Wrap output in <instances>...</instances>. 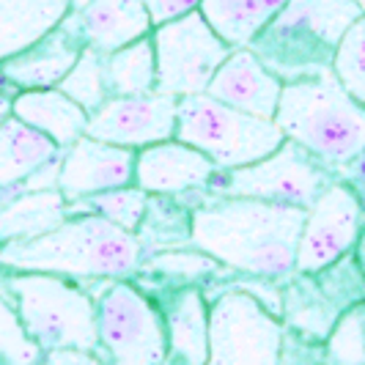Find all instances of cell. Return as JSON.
Wrapping results in <instances>:
<instances>
[{
  "label": "cell",
  "mask_w": 365,
  "mask_h": 365,
  "mask_svg": "<svg viewBox=\"0 0 365 365\" xmlns=\"http://www.w3.org/2000/svg\"><path fill=\"white\" fill-rule=\"evenodd\" d=\"M305 209L209 195L192 209L190 247L225 269L286 283L294 274Z\"/></svg>",
  "instance_id": "6da1fadb"
},
{
  "label": "cell",
  "mask_w": 365,
  "mask_h": 365,
  "mask_svg": "<svg viewBox=\"0 0 365 365\" xmlns=\"http://www.w3.org/2000/svg\"><path fill=\"white\" fill-rule=\"evenodd\" d=\"M146 258L138 234L93 215H69L58 228L25 242L0 245L3 272H47L72 277L86 289L132 280Z\"/></svg>",
  "instance_id": "7a4b0ae2"
},
{
  "label": "cell",
  "mask_w": 365,
  "mask_h": 365,
  "mask_svg": "<svg viewBox=\"0 0 365 365\" xmlns=\"http://www.w3.org/2000/svg\"><path fill=\"white\" fill-rule=\"evenodd\" d=\"M274 124L283 138L344 176L365 154V108L354 102L332 72L283 83Z\"/></svg>",
  "instance_id": "3957f363"
},
{
  "label": "cell",
  "mask_w": 365,
  "mask_h": 365,
  "mask_svg": "<svg viewBox=\"0 0 365 365\" xmlns=\"http://www.w3.org/2000/svg\"><path fill=\"white\" fill-rule=\"evenodd\" d=\"M360 17L354 0H289L250 50L283 83L319 77L332 69L341 38Z\"/></svg>",
  "instance_id": "277c9868"
},
{
  "label": "cell",
  "mask_w": 365,
  "mask_h": 365,
  "mask_svg": "<svg viewBox=\"0 0 365 365\" xmlns=\"http://www.w3.org/2000/svg\"><path fill=\"white\" fill-rule=\"evenodd\" d=\"M3 283L25 335L41 351H99L96 308L83 283L47 272H6Z\"/></svg>",
  "instance_id": "5b68a950"
},
{
  "label": "cell",
  "mask_w": 365,
  "mask_h": 365,
  "mask_svg": "<svg viewBox=\"0 0 365 365\" xmlns=\"http://www.w3.org/2000/svg\"><path fill=\"white\" fill-rule=\"evenodd\" d=\"M176 138L206 154L217 170L258 163L286 140L274 121L228 108L209 93L179 99Z\"/></svg>",
  "instance_id": "8992f818"
},
{
  "label": "cell",
  "mask_w": 365,
  "mask_h": 365,
  "mask_svg": "<svg viewBox=\"0 0 365 365\" xmlns=\"http://www.w3.org/2000/svg\"><path fill=\"white\" fill-rule=\"evenodd\" d=\"M96 308L99 351L110 365H163V311L135 280H113L88 289Z\"/></svg>",
  "instance_id": "52a82bcc"
},
{
  "label": "cell",
  "mask_w": 365,
  "mask_h": 365,
  "mask_svg": "<svg viewBox=\"0 0 365 365\" xmlns=\"http://www.w3.org/2000/svg\"><path fill=\"white\" fill-rule=\"evenodd\" d=\"M332 179L338 176L305 148H299L292 140H283L272 154H267L258 163L234 170H217L209 184V195L253 198L308 212Z\"/></svg>",
  "instance_id": "ba28073f"
},
{
  "label": "cell",
  "mask_w": 365,
  "mask_h": 365,
  "mask_svg": "<svg viewBox=\"0 0 365 365\" xmlns=\"http://www.w3.org/2000/svg\"><path fill=\"white\" fill-rule=\"evenodd\" d=\"M283 346V322L256 297L231 289L209 302L206 365H280Z\"/></svg>",
  "instance_id": "9c48e42d"
},
{
  "label": "cell",
  "mask_w": 365,
  "mask_h": 365,
  "mask_svg": "<svg viewBox=\"0 0 365 365\" xmlns=\"http://www.w3.org/2000/svg\"><path fill=\"white\" fill-rule=\"evenodd\" d=\"M151 41L157 55V91L176 99L206 93L215 72L231 55V47L209 28L201 11L154 28Z\"/></svg>",
  "instance_id": "30bf717a"
},
{
  "label": "cell",
  "mask_w": 365,
  "mask_h": 365,
  "mask_svg": "<svg viewBox=\"0 0 365 365\" xmlns=\"http://www.w3.org/2000/svg\"><path fill=\"white\" fill-rule=\"evenodd\" d=\"M365 231V195L346 179H332L305 212L294 272L316 274L354 253Z\"/></svg>",
  "instance_id": "8fae6325"
},
{
  "label": "cell",
  "mask_w": 365,
  "mask_h": 365,
  "mask_svg": "<svg viewBox=\"0 0 365 365\" xmlns=\"http://www.w3.org/2000/svg\"><path fill=\"white\" fill-rule=\"evenodd\" d=\"M176 110L179 99L160 91L138 93V96H110L102 108L88 115L86 135L110 146L140 151L176 138Z\"/></svg>",
  "instance_id": "7c38bea8"
},
{
  "label": "cell",
  "mask_w": 365,
  "mask_h": 365,
  "mask_svg": "<svg viewBox=\"0 0 365 365\" xmlns=\"http://www.w3.org/2000/svg\"><path fill=\"white\" fill-rule=\"evenodd\" d=\"M135 160L138 151L124 146H110L91 135H83L69 148L61 151L58 163V192L66 203L91 198L135 184Z\"/></svg>",
  "instance_id": "4fadbf2b"
},
{
  "label": "cell",
  "mask_w": 365,
  "mask_h": 365,
  "mask_svg": "<svg viewBox=\"0 0 365 365\" xmlns=\"http://www.w3.org/2000/svg\"><path fill=\"white\" fill-rule=\"evenodd\" d=\"M215 173V163L179 138L140 148L135 160V184L148 195L184 198L192 192H209Z\"/></svg>",
  "instance_id": "5bb4252c"
},
{
  "label": "cell",
  "mask_w": 365,
  "mask_h": 365,
  "mask_svg": "<svg viewBox=\"0 0 365 365\" xmlns=\"http://www.w3.org/2000/svg\"><path fill=\"white\" fill-rule=\"evenodd\" d=\"M83 50H86V44L66 14V19L53 34H47L44 38H38L34 47H28L0 63V86L9 88L14 96L19 91L58 88L61 80L77 63Z\"/></svg>",
  "instance_id": "9a60e30c"
},
{
  "label": "cell",
  "mask_w": 365,
  "mask_h": 365,
  "mask_svg": "<svg viewBox=\"0 0 365 365\" xmlns=\"http://www.w3.org/2000/svg\"><path fill=\"white\" fill-rule=\"evenodd\" d=\"M206 93L247 115L274 121L277 102L283 93V80L269 72L250 47H239V50H231V55L222 61Z\"/></svg>",
  "instance_id": "2e32d148"
},
{
  "label": "cell",
  "mask_w": 365,
  "mask_h": 365,
  "mask_svg": "<svg viewBox=\"0 0 365 365\" xmlns=\"http://www.w3.org/2000/svg\"><path fill=\"white\" fill-rule=\"evenodd\" d=\"M165 322L163 365H206L209 357V299L201 286H179L151 294Z\"/></svg>",
  "instance_id": "e0dca14e"
},
{
  "label": "cell",
  "mask_w": 365,
  "mask_h": 365,
  "mask_svg": "<svg viewBox=\"0 0 365 365\" xmlns=\"http://www.w3.org/2000/svg\"><path fill=\"white\" fill-rule=\"evenodd\" d=\"M69 19L83 44L102 55L151 36L154 31L146 6L140 0H72Z\"/></svg>",
  "instance_id": "ac0fdd59"
},
{
  "label": "cell",
  "mask_w": 365,
  "mask_h": 365,
  "mask_svg": "<svg viewBox=\"0 0 365 365\" xmlns=\"http://www.w3.org/2000/svg\"><path fill=\"white\" fill-rule=\"evenodd\" d=\"M11 115L47 135L58 148H69L88 129V113L61 88L19 91L11 99Z\"/></svg>",
  "instance_id": "d6986e66"
},
{
  "label": "cell",
  "mask_w": 365,
  "mask_h": 365,
  "mask_svg": "<svg viewBox=\"0 0 365 365\" xmlns=\"http://www.w3.org/2000/svg\"><path fill=\"white\" fill-rule=\"evenodd\" d=\"M341 313L344 311L322 292V286H319V280L313 274L294 272L283 283V313H280V322H283L286 332L297 335L299 341L322 346Z\"/></svg>",
  "instance_id": "ffe728a7"
},
{
  "label": "cell",
  "mask_w": 365,
  "mask_h": 365,
  "mask_svg": "<svg viewBox=\"0 0 365 365\" xmlns=\"http://www.w3.org/2000/svg\"><path fill=\"white\" fill-rule=\"evenodd\" d=\"M72 0H0V63L53 34Z\"/></svg>",
  "instance_id": "44dd1931"
},
{
  "label": "cell",
  "mask_w": 365,
  "mask_h": 365,
  "mask_svg": "<svg viewBox=\"0 0 365 365\" xmlns=\"http://www.w3.org/2000/svg\"><path fill=\"white\" fill-rule=\"evenodd\" d=\"M61 151L47 135L9 115L0 129V190L17 192L44 165L55 163Z\"/></svg>",
  "instance_id": "7402d4cb"
},
{
  "label": "cell",
  "mask_w": 365,
  "mask_h": 365,
  "mask_svg": "<svg viewBox=\"0 0 365 365\" xmlns=\"http://www.w3.org/2000/svg\"><path fill=\"white\" fill-rule=\"evenodd\" d=\"M58 190H19L0 203V245L36 239L69 217Z\"/></svg>",
  "instance_id": "603a6c76"
},
{
  "label": "cell",
  "mask_w": 365,
  "mask_h": 365,
  "mask_svg": "<svg viewBox=\"0 0 365 365\" xmlns=\"http://www.w3.org/2000/svg\"><path fill=\"white\" fill-rule=\"evenodd\" d=\"M225 272V267L195 247H168L148 253L140 264L138 274L132 277L143 292L157 294L179 286H203L209 277Z\"/></svg>",
  "instance_id": "cb8c5ba5"
},
{
  "label": "cell",
  "mask_w": 365,
  "mask_h": 365,
  "mask_svg": "<svg viewBox=\"0 0 365 365\" xmlns=\"http://www.w3.org/2000/svg\"><path fill=\"white\" fill-rule=\"evenodd\" d=\"M289 0H201V17L231 50L250 47Z\"/></svg>",
  "instance_id": "d4e9b609"
},
{
  "label": "cell",
  "mask_w": 365,
  "mask_h": 365,
  "mask_svg": "<svg viewBox=\"0 0 365 365\" xmlns=\"http://www.w3.org/2000/svg\"><path fill=\"white\" fill-rule=\"evenodd\" d=\"M110 96H138L157 91V55L151 36H143L121 50L105 55Z\"/></svg>",
  "instance_id": "484cf974"
},
{
  "label": "cell",
  "mask_w": 365,
  "mask_h": 365,
  "mask_svg": "<svg viewBox=\"0 0 365 365\" xmlns=\"http://www.w3.org/2000/svg\"><path fill=\"white\" fill-rule=\"evenodd\" d=\"M192 228V209L182 198L168 195H148V206L140 228L135 231L140 245L148 253L168 250V247H187Z\"/></svg>",
  "instance_id": "4316f807"
},
{
  "label": "cell",
  "mask_w": 365,
  "mask_h": 365,
  "mask_svg": "<svg viewBox=\"0 0 365 365\" xmlns=\"http://www.w3.org/2000/svg\"><path fill=\"white\" fill-rule=\"evenodd\" d=\"M148 206V192H143L138 184H129V187H118V190H108V192H96L91 198H83V201H74L66 206L69 215H93V217H102L124 228V231H138L143 215H146Z\"/></svg>",
  "instance_id": "83f0119b"
},
{
  "label": "cell",
  "mask_w": 365,
  "mask_h": 365,
  "mask_svg": "<svg viewBox=\"0 0 365 365\" xmlns=\"http://www.w3.org/2000/svg\"><path fill=\"white\" fill-rule=\"evenodd\" d=\"M58 88L91 115L93 110H99L110 99L108 74H105V55L86 47L80 53V58H77V63L69 69V74L61 80Z\"/></svg>",
  "instance_id": "f1b7e54d"
},
{
  "label": "cell",
  "mask_w": 365,
  "mask_h": 365,
  "mask_svg": "<svg viewBox=\"0 0 365 365\" xmlns=\"http://www.w3.org/2000/svg\"><path fill=\"white\" fill-rule=\"evenodd\" d=\"M319 349L324 365H365V299L335 319Z\"/></svg>",
  "instance_id": "f546056e"
},
{
  "label": "cell",
  "mask_w": 365,
  "mask_h": 365,
  "mask_svg": "<svg viewBox=\"0 0 365 365\" xmlns=\"http://www.w3.org/2000/svg\"><path fill=\"white\" fill-rule=\"evenodd\" d=\"M329 72L344 86V91L365 108V17L344 34Z\"/></svg>",
  "instance_id": "4dcf8cb0"
},
{
  "label": "cell",
  "mask_w": 365,
  "mask_h": 365,
  "mask_svg": "<svg viewBox=\"0 0 365 365\" xmlns=\"http://www.w3.org/2000/svg\"><path fill=\"white\" fill-rule=\"evenodd\" d=\"M44 351L25 335L14 305L0 297V363L3 365H38Z\"/></svg>",
  "instance_id": "1f68e13d"
},
{
  "label": "cell",
  "mask_w": 365,
  "mask_h": 365,
  "mask_svg": "<svg viewBox=\"0 0 365 365\" xmlns=\"http://www.w3.org/2000/svg\"><path fill=\"white\" fill-rule=\"evenodd\" d=\"M140 3L146 6L154 28H160L165 22H173V19H182L201 9V0H140Z\"/></svg>",
  "instance_id": "d6a6232c"
},
{
  "label": "cell",
  "mask_w": 365,
  "mask_h": 365,
  "mask_svg": "<svg viewBox=\"0 0 365 365\" xmlns=\"http://www.w3.org/2000/svg\"><path fill=\"white\" fill-rule=\"evenodd\" d=\"M38 365H110L99 351H86V349H55L44 351Z\"/></svg>",
  "instance_id": "836d02e7"
},
{
  "label": "cell",
  "mask_w": 365,
  "mask_h": 365,
  "mask_svg": "<svg viewBox=\"0 0 365 365\" xmlns=\"http://www.w3.org/2000/svg\"><path fill=\"white\" fill-rule=\"evenodd\" d=\"M11 99H14L11 93L0 88V129H3V124L9 121V115H11Z\"/></svg>",
  "instance_id": "e575fe53"
},
{
  "label": "cell",
  "mask_w": 365,
  "mask_h": 365,
  "mask_svg": "<svg viewBox=\"0 0 365 365\" xmlns=\"http://www.w3.org/2000/svg\"><path fill=\"white\" fill-rule=\"evenodd\" d=\"M354 261H357L360 274H363V280H365V231L360 234V239H357V247H354Z\"/></svg>",
  "instance_id": "d590c367"
},
{
  "label": "cell",
  "mask_w": 365,
  "mask_h": 365,
  "mask_svg": "<svg viewBox=\"0 0 365 365\" xmlns=\"http://www.w3.org/2000/svg\"><path fill=\"white\" fill-rule=\"evenodd\" d=\"M354 3H357V9L363 11V17H365V0H354Z\"/></svg>",
  "instance_id": "8d00e7d4"
},
{
  "label": "cell",
  "mask_w": 365,
  "mask_h": 365,
  "mask_svg": "<svg viewBox=\"0 0 365 365\" xmlns=\"http://www.w3.org/2000/svg\"><path fill=\"white\" fill-rule=\"evenodd\" d=\"M363 195H365V190H363Z\"/></svg>",
  "instance_id": "74e56055"
}]
</instances>
